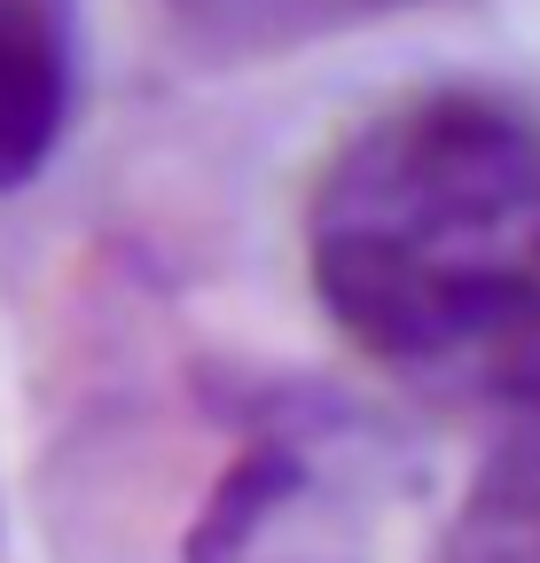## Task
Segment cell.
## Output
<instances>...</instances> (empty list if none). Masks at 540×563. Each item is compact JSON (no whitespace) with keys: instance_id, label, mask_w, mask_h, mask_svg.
Segmentation results:
<instances>
[{"instance_id":"obj_2","label":"cell","mask_w":540,"mask_h":563,"mask_svg":"<svg viewBox=\"0 0 540 563\" xmlns=\"http://www.w3.org/2000/svg\"><path fill=\"white\" fill-rule=\"evenodd\" d=\"M79 118V0H0V203L24 196Z\"/></svg>"},{"instance_id":"obj_3","label":"cell","mask_w":540,"mask_h":563,"mask_svg":"<svg viewBox=\"0 0 540 563\" xmlns=\"http://www.w3.org/2000/svg\"><path fill=\"white\" fill-rule=\"evenodd\" d=\"M150 9L188 63L251 70V63H283V55L329 47L345 32L392 24L408 9H439V0H150Z\"/></svg>"},{"instance_id":"obj_1","label":"cell","mask_w":540,"mask_h":563,"mask_svg":"<svg viewBox=\"0 0 540 563\" xmlns=\"http://www.w3.org/2000/svg\"><path fill=\"white\" fill-rule=\"evenodd\" d=\"M306 282L384 376L540 415V95L447 79L361 118L306 188Z\"/></svg>"},{"instance_id":"obj_4","label":"cell","mask_w":540,"mask_h":563,"mask_svg":"<svg viewBox=\"0 0 540 563\" xmlns=\"http://www.w3.org/2000/svg\"><path fill=\"white\" fill-rule=\"evenodd\" d=\"M431 563H540V415H509L431 548Z\"/></svg>"}]
</instances>
